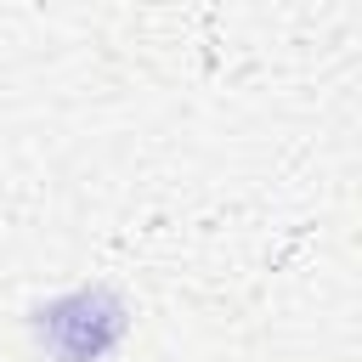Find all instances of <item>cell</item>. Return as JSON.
<instances>
[{"mask_svg": "<svg viewBox=\"0 0 362 362\" xmlns=\"http://www.w3.org/2000/svg\"><path fill=\"white\" fill-rule=\"evenodd\" d=\"M130 328H136V305L124 300V288L102 277L57 288L28 305V345L45 362H107L124 351Z\"/></svg>", "mask_w": 362, "mask_h": 362, "instance_id": "1", "label": "cell"}]
</instances>
